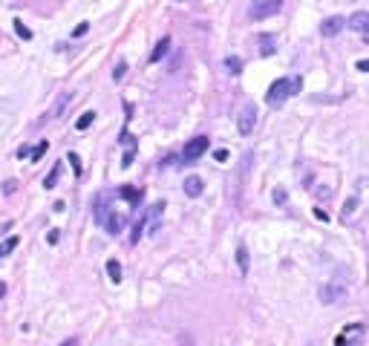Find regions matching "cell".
Segmentation results:
<instances>
[{
    "mask_svg": "<svg viewBox=\"0 0 369 346\" xmlns=\"http://www.w3.org/2000/svg\"><path fill=\"white\" fill-rule=\"evenodd\" d=\"M225 69H228L231 75H240V72H242V58L228 55V58H225Z\"/></svg>",
    "mask_w": 369,
    "mask_h": 346,
    "instance_id": "13",
    "label": "cell"
},
{
    "mask_svg": "<svg viewBox=\"0 0 369 346\" xmlns=\"http://www.w3.org/2000/svg\"><path fill=\"white\" fill-rule=\"evenodd\" d=\"M61 346H78V337H67V340H64Z\"/></svg>",
    "mask_w": 369,
    "mask_h": 346,
    "instance_id": "30",
    "label": "cell"
},
{
    "mask_svg": "<svg viewBox=\"0 0 369 346\" xmlns=\"http://www.w3.org/2000/svg\"><path fill=\"white\" fill-rule=\"evenodd\" d=\"M15 188H18V182H12V179H9V182H3V194L9 196L12 191H15Z\"/></svg>",
    "mask_w": 369,
    "mask_h": 346,
    "instance_id": "26",
    "label": "cell"
},
{
    "mask_svg": "<svg viewBox=\"0 0 369 346\" xmlns=\"http://www.w3.org/2000/svg\"><path fill=\"white\" fill-rule=\"evenodd\" d=\"M58 173H61V164H55V167L49 170V176L44 179V188H46V191H52V188L58 185Z\"/></svg>",
    "mask_w": 369,
    "mask_h": 346,
    "instance_id": "14",
    "label": "cell"
},
{
    "mask_svg": "<svg viewBox=\"0 0 369 346\" xmlns=\"http://www.w3.org/2000/svg\"><path fill=\"white\" fill-rule=\"evenodd\" d=\"M29 153H32V147H26V144H23V147L18 150V159H26V156H29Z\"/></svg>",
    "mask_w": 369,
    "mask_h": 346,
    "instance_id": "28",
    "label": "cell"
},
{
    "mask_svg": "<svg viewBox=\"0 0 369 346\" xmlns=\"http://www.w3.org/2000/svg\"><path fill=\"white\" fill-rule=\"evenodd\" d=\"M107 274L113 283H121V263L118 260H107Z\"/></svg>",
    "mask_w": 369,
    "mask_h": 346,
    "instance_id": "12",
    "label": "cell"
},
{
    "mask_svg": "<svg viewBox=\"0 0 369 346\" xmlns=\"http://www.w3.org/2000/svg\"><path fill=\"white\" fill-rule=\"evenodd\" d=\"M0 257H3V245H0Z\"/></svg>",
    "mask_w": 369,
    "mask_h": 346,
    "instance_id": "32",
    "label": "cell"
},
{
    "mask_svg": "<svg viewBox=\"0 0 369 346\" xmlns=\"http://www.w3.org/2000/svg\"><path fill=\"white\" fill-rule=\"evenodd\" d=\"M214 159H217V161H225V159H228V150H217V153H214Z\"/></svg>",
    "mask_w": 369,
    "mask_h": 346,
    "instance_id": "27",
    "label": "cell"
},
{
    "mask_svg": "<svg viewBox=\"0 0 369 346\" xmlns=\"http://www.w3.org/2000/svg\"><path fill=\"white\" fill-rule=\"evenodd\" d=\"M167 52H170V38H161L159 44H156V49L150 52V64H159V61L167 55Z\"/></svg>",
    "mask_w": 369,
    "mask_h": 346,
    "instance_id": "10",
    "label": "cell"
},
{
    "mask_svg": "<svg viewBox=\"0 0 369 346\" xmlns=\"http://www.w3.org/2000/svg\"><path fill=\"white\" fill-rule=\"evenodd\" d=\"M346 300H349V286L343 280H329L320 288V303H326V306H340Z\"/></svg>",
    "mask_w": 369,
    "mask_h": 346,
    "instance_id": "2",
    "label": "cell"
},
{
    "mask_svg": "<svg viewBox=\"0 0 369 346\" xmlns=\"http://www.w3.org/2000/svg\"><path fill=\"white\" fill-rule=\"evenodd\" d=\"M67 101H69V92H64V95L58 98V104H55V110H52V115H61V110L67 107Z\"/></svg>",
    "mask_w": 369,
    "mask_h": 346,
    "instance_id": "20",
    "label": "cell"
},
{
    "mask_svg": "<svg viewBox=\"0 0 369 346\" xmlns=\"http://www.w3.org/2000/svg\"><path fill=\"white\" fill-rule=\"evenodd\" d=\"M283 9V0H254L251 18H271Z\"/></svg>",
    "mask_w": 369,
    "mask_h": 346,
    "instance_id": "5",
    "label": "cell"
},
{
    "mask_svg": "<svg viewBox=\"0 0 369 346\" xmlns=\"http://www.w3.org/2000/svg\"><path fill=\"white\" fill-rule=\"evenodd\" d=\"M46 150H49V141H41L38 147H32V153H29V156H32V161H38V159H41V156L46 153Z\"/></svg>",
    "mask_w": 369,
    "mask_h": 346,
    "instance_id": "17",
    "label": "cell"
},
{
    "mask_svg": "<svg viewBox=\"0 0 369 346\" xmlns=\"http://www.w3.org/2000/svg\"><path fill=\"white\" fill-rule=\"evenodd\" d=\"M237 265H240V274L248 277V268H251V260H248V248L245 245H237Z\"/></svg>",
    "mask_w": 369,
    "mask_h": 346,
    "instance_id": "9",
    "label": "cell"
},
{
    "mask_svg": "<svg viewBox=\"0 0 369 346\" xmlns=\"http://www.w3.org/2000/svg\"><path fill=\"white\" fill-rule=\"evenodd\" d=\"M202 191H205V182H202L199 176H188V179H184V194L191 196V199H196Z\"/></svg>",
    "mask_w": 369,
    "mask_h": 346,
    "instance_id": "8",
    "label": "cell"
},
{
    "mask_svg": "<svg viewBox=\"0 0 369 346\" xmlns=\"http://www.w3.org/2000/svg\"><path fill=\"white\" fill-rule=\"evenodd\" d=\"M15 32L21 35L23 41H32V32H29V29H26V26H23V21H15Z\"/></svg>",
    "mask_w": 369,
    "mask_h": 346,
    "instance_id": "18",
    "label": "cell"
},
{
    "mask_svg": "<svg viewBox=\"0 0 369 346\" xmlns=\"http://www.w3.org/2000/svg\"><path fill=\"white\" fill-rule=\"evenodd\" d=\"M67 161L72 164V170H75V176H81V159H78V156H75V153H69V156H67Z\"/></svg>",
    "mask_w": 369,
    "mask_h": 346,
    "instance_id": "21",
    "label": "cell"
},
{
    "mask_svg": "<svg viewBox=\"0 0 369 346\" xmlns=\"http://www.w3.org/2000/svg\"><path fill=\"white\" fill-rule=\"evenodd\" d=\"M254 124H257V107H254L251 101L245 104L240 110V115H237V130H240L242 136H248L254 130Z\"/></svg>",
    "mask_w": 369,
    "mask_h": 346,
    "instance_id": "4",
    "label": "cell"
},
{
    "mask_svg": "<svg viewBox=\"0 0 369 346\" xmlns=\"http://www.w3.org/2000/svg\"><path fill=\"white\" fill-rule=\"evenodd\" d=\"M87 29H90V23H81V26H75V38H81V35H87Z\"/></svg>",
    "mask_w": 369,
    "mask_h": 346,
    "instance_id": "25",
    "label": "cell"
},
{
    "mask_svg": "<svg viewBox=\"0 0 369 346\" xmlns=\"http://www.w3.org/2000/svg\"><path fill=\"white\" fill-rule=\"evenodd\" d=\"M357 69H360V72H369V58H363V61H357Z\"/></svg>",
    "mask_w": 369,
    "mask_h": 346,
    "instance_id": "29",
    "label": "cell"
},
{
    "mask_svg": "<svg viewBox=\"0 0 369 346\" xmlns=\"http://www.w3.org/2000/svg\"><path fill=\"white\" fill-rule=\"evenodd\" d=\"M3 294H6V286H3V283H0V297H3Z\"/></svg>",
    "mask_w": 369,
    "mask_h": 346,
    "instance_id": "31",
    "label": "cell"
},
{
    "mask_svg": "<svg viewBox=\"0 0 369 346\" xmlns=\"http://www.w3.org/2000/svg\"><path fill=\"white\" fill-rule=\"evenodd\" d=\"M92 121H95V113L90 110V113H84V115L78 118V121H75V127H78V130H87V127H90Z\"/></svg>",
    "mask_w": 369,
    "mask_h": 346,
    "instance_id": "15",
    "label": "cell"
},
{
    "mask_svg": "<svg viewBox=\"0 0 369 346\" xmlns=\"http://www.w3.org/2000/svg\"><path fill=\"white\" fill-rule=\"evenodd\" d=\"M346 26H352V32H360L363 35V41L369 44V15L366 12H355V15L346 21Z\"/></svg>",
    "mask_w": 369,
    "mask_h": 346,
    "instance_id": "6",
    "label": "cell"
},
{
    "mask_svg": "<svg viewBox=\"0 0 369 346\" xmlns=\"http://www.w3.org/2000/svg\"><path fill=\"white\" fill-rule=\"evenodd\" d=\"M274 38L271 35H260V55H274Z\"/></svg>",
    "mask_w": 369,
    "mask_h": 346,
    "instance_id": "11",
    "label": "cell"
},
{
    "mask_svg": "<svg viewBox=\"0 0 369 346\" xmlns=\"http://www.w3.org/2000/svg\"><path fill=\"white\" fill-rule=\"evenodd\" d=\"M18 248V237H9V240L3 242V254H9V251H15Z\"/></svg>",
    "mask_w": 369,
    "mask_h": 346,
    "instance_id": "22",
    "label": "cell"
},
{
    "mask_svg": "<svg viewBox=\"0 0 369 346\" xmlns=\"http://www.w3.org/2000/svg\"><path fill=\"white\" fill-rule=\"evenodd\" d=\"M357 211V199H346V205H343V222H349V217Z\"/></svg>",
    "mask_w": 369,
    "mask_h": 346,
    "instance_id": "16",
    "label": "cell"
},
{
    "mask_svg": "<svg viewBox=\"0 0 369 346\" xmlns=\"http://www.w3.org/2000/svg\"><path fill=\"white\" fill-rule=\"evenodd\" d=\"M297 90H300V78H277L274 84L268 87V92H265V104L277 110V107H283Z\"/></svg>",
    "mask_w": 369,
    "mask_h": 346,
    "instance_id": "1",
    "label": "cell"
},
{
    "mask_svg": "<svg viewBox=\"0 0 369 346\" xmlns=\"http://www.w3.org/2000/svg\"><path fill=\"white\" fill-rule=\"evenodd\" d=\"M124 75H127V64H124V61H118L115 69H113V81H121Z\"/></svg>",
    "mask_w": 369,
    "mask_h": 346,
    "instance_id": "19",
    "label": "cell"
},
{
    "mask_svg": "<svg viewBox=\"0 0 369 346\" xmlns=\"http://www.w3.org/2000/svg\"><path fill=\"white\" fill-rule=\"evenodd\" d=\"M286 199H288L286 191H283V188H277V191H274V202H277V205H286Z\"/></svg>",
    "mask_w": 369,
    "mask_h": 346,
    "instance_id": "23",
    "label": "cell"
},
{
    "mask_svg": "<svg viewBox=\"0 0 369 346\" xmlns=\"http://www.w3.org/2000/svg\"><path fill=\"white\" fill-rule=\"evenodd\" d=\"M58 240H61V231H58V228H52L49 234H46V242H49V245H55Z\"/></svg>",
    "mask_w": 369,
    "mask_h": 346,
    "instance_id": "24",
    "label": "cell"
},
{
    "mask_svg": "<svg viewBox=\"0 0 369 346\" xmlns=\"http://www.w3.org/2000/svg\"><path fill=\"white\" fill-rule=\"evenodd\" d=\"M208 141L205 136H196V138H191L188 144H184V150H182V159L188 161V164H194V161H199L202 156H205V150H208Z\"/></svg>",
    "mask_w": 369,
    "mask_h": 346,
    "instance_id": "3",
    "label": "cell"
},
{
    "mask_svg": "<svg viewBox=\"0 0 369 346\" xmlns=\"http://www.w3.org/2000/svg\"><path fill=\"white\" fill-rule=\"evenodd\" d=\"M343 26H346L343 18H326V21H323V26H320V32L326 35V38H334V35L343 29Z\"/></svg>",
    "mask_w": 369,
    "mask_h": 346,
    "instance_id": "7",
    "label": "cell"
}]
</instances>
